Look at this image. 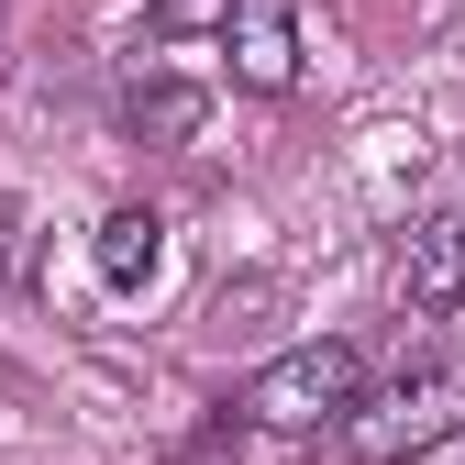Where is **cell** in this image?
<instances>
[{
    "label": "cell",
    "instance_id": "cell-1",
    "mask_svg": "<svg viewBox=\"0 0 465 465\" xmlns=\"http://www.w3.org/2000/svg\"><path fill=\"white\" fill-rule=\"evenodd\" d=\"M332 432H343L355 465H411V454H432V443L465 432V388L443 366H411V377H388V388H355V411H343Z\"/></svg>",
    "mask_w": 465,
    "mask_h": 465
},
{
    "label": "cell",
    "instance_id": "cell-2",
    "mask_svg": "<svg viewBox=\"0 0 465 465\" xmlns=\"http://www.w3.org/2000/svg\"><path fill=\"white\" fill-rule=\"evenodd\" d=\"M355 388H366V355L343 332H322V343H288V355H266L255 377H244V411L255 432H322V421H343L355 411Z\"/></svg>",
    "mask_w": 465,
    "mask_h": 465
},
{
    "label": "cell",
    "instance_id": "cell-3",
    "mask_svg": "<svg viewBox=\"0 0 465 465\" xmlns=\"http://www.w3.org/2000/svg\"><path fill=\"white\" fill-rule=\"evenodd\" d=\"M222 67L232 89H255V100H288L311 67V45H300V0H222Z\"/></svg>",
    "mask_w": 465,
    "mask_h": 465
},
{
    "label": "cell",
    "instance_id": "cell-4",
    "mask_svg": "<svg viewBox=\"0 0 465 465\" xmlns=\"http://www.w3.org/2000/svg\"><path fill=\"white\" fill-rule=\"evenodd\" d=\"M399 300L411 311H454L465 300V211L411 222V244H399Z\"/></svg>",
    "mask_w": 465,
    "mask_h": 465
},
{
    "label": "cell",
    "instance_id": "cell-5",
    "mask_svg": "<svg viewBox=\"0 0 465 465\" xmlns=\"http://www.w3.org/2000/svg\"><path fill=\"white\" fill-rule=\"evenodd\" d=\"M89 255H100V277L123 288V300H144V288L166 277V211H111Z\"/></svg>",
    "mask_w": 465,
    "mask_h": 465
},
{
    "label": "cell",
    "instance_id": "cell-6",
    "mask_svg": "<svg viewBox=\"0 0 465 465\" xmlns=\"http://www.w3.org/2000/svg\"><path fill=\"white\" fill-rule=\"evenodd\" d=\"M123 123H134L144 144H189V134L211 123V89H189V78H134V100H123Z\"/></svg>",
    "mask_w": 465,
    "mask_h": 465
},
{
    "label": "cell",
    "instance_id": "cell-7",
    "mask_svg": "<svg viewBox=\"0 0 465 465\" xmlns=\"http://www.w3.org/2000/svg\"><path fill=\"white\" fill-rule=\"evenodd\" d=\"M23 277V200H0V288Z\"/></svg>",
    "mask_w": 465,
    "mask_h": 465
}]
</instances>
